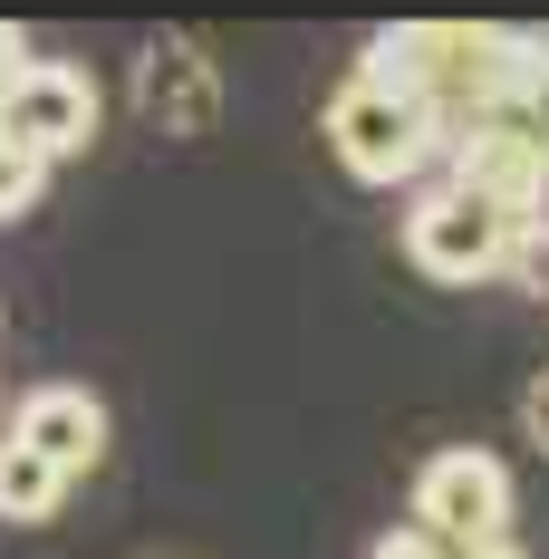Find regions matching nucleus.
Listing matches in <instances>:
<instances>
[{
  "instance_id": "1",
  "label": "nucleus",
  "mask_w": 549,
  "mask_h": 559,
  "mask_svg": "<svg viewBox=\"0 0 549 559\" xmlns=\"http://www.w3.org/2000/svg\"><path fill=\"white\" fill-rule=\"evenodd\" d=\"M521 49H530L521 29H482V20H395V29L367 39L357 68L385 78V87H405V97H425L443 116V145H453V135H473L511 97Z\"/></svg>"
},
{
  "instance_id": "2",
  "label": "nucleus",
  "mask_w": 549,
  "mask_h": 559,
  "mask_svg": "<svg viewBox=\"0 0 549 559\" xmlns=\"http://www.w3.org/2000/svg\"><path fill=\"white\" fill-rule=\"evenodd\" d=\"M329 155L357 183H415V174L443 155V116L425 107V97H405V87H385V78H337V97H329Z\"/></svg>"
},
{
  "instance_id": "3",
  "label": "nucleus",
  "mask_w": 549,
  "mask_h": 559,
  "mask_svg": "<svg viewBox=\"0 0 549 559\" xmlns=\"http://www.w3.org/2000/svg\"><path fill=\"white\" fill-rule=\"evenodd\" d=\"M511 241H521V223H511V213H492L482 193H463L453 174H443L434 193L405 213V261H415L425 280H443V289L501 280V271H511Z\"/></svg>"
},
{
  "instance_id": "4",
  "label": "nucleus",
  "mask_w": 549,
  "mask_h": 559,
  "mask_svg": "<svg viewBox=\"0 0 549 559\" xmlns=\"http://www.w3.org/2000/svg\"><path fill=\"white\" fill-rule=\"evenodd\" d=\"M415 531L443 550H501L511 540V473L482 444H443L415 473Z\"/></svg>"
},
{
  "instance_id": "5",
  "label": "nucleus",
  "mask_w": 549,
  "mask_h": 559,
  "mask_svg": "<svg viewBox=\"0 0 549 559\" xmlns=\"http://www.w3.org/2000/svg\"><path fill=\"white\" fill-rule=\"evenodd\" d=\"M87 135H97V78L68 68V58H29L20 87L0 97V145H20V155L58 165V155H77Z\"/></svg>"
},
{
  "instance_id": "6",
  "label": "nucleus",
  "mask_w": 549,
  "mask_h": 559,
  "mask_svg": "<svg viewBox=\"0 0 549 559\" xmlns=\"http://www.w3.org/2000/svg\"><path fill=\"white\" fill-rule=\"evenodd\" d=\"M135 116L155 126V135H213L222 116V78L213 58L193 49V39H145V58H135Z\"/></svg>"
},
{
  "instance_id": "7",
  "label": "nucleus",
  "mask_w": 549,
  "mask_h": 559,
  "mask_svg": "<svg viewBox=\"0 0 549 559\" xmlns=\"http://www.w3.org/2000/svg\"><path fill=\"white\" fill-rule=\"evenodd\" d=\"M10 444L20 453H39L49 473H97L107 463V405L87 386H29L20 405H10Z\"/></svg>"
},
{
  "instance_id": "8",
  "label": "nucleus",
  "mask_w": 549,
  "mask_h": 559,
  "mask_svg": "<svg viewBox=\"0 0 549 559\" xmlns=\"http://www.w3.org/2000/svg\"><path fill=\"white\" fill-rule=\"evenodd\" d=\"M443 165H453V183H463V193H482V203H492V213H511L521 231L549 223V165L530 155V145H511L501 126L453 135V145H443Z\"/></svg>"
},
{
  "instance_id": "9",
  "label": "nucleus",
  "mask_w": 549,
  "mask_h": 559,
  "mask_svg": "<svg viewBox=\"0 0 549 559\" xmlns=\"http://www.w3.org/2000/svg\"><path fill=\"white\" fill-rule=\"evenodd\" d=\"M482 126H501L511 145H530V155L549 165V39H530V49H521V78H511V97H501Z\"/></svg>"
},
{
  "instance_id": "10",
  "label": "nucleus",
  "mask_w": 549,
  "mask_h": 559,
  "mask_svg": "<svg viewBox=\"0 0 549 559\" xmlns=\"http://www.w3.org/2000/svg\"><path fill=\"white\" fill-rule=\"evenodd\" d=\"M58 502H68V473H49L39 453H20L0 435V521H49Z\"/></svg>"
},
{
  "instance_id": "11",
  "label": "nucleus",
  "mask_w": 549,
  "mask_h": 559,
  "mask_svg": "<svg viewBox=\"0 0 549 559\" xmlns=\"http://www.w3.org/2000/svg\"><path fill=\"white\" fill-rule=\"evenodd\" d=\"M39 193H49V165H39V155H20V145H0V223H20Z\"/></svg>"
},
{
  "instance_id": "12",
  "label": "nucleus",
  "mask_w": 549,
  "mask_h": 559,
  "mask_svg": "<svg viewBox=\"0 0 549 559\" xmlns=\"http://www.w3.org/2000/svg\"><path fill=\"white\" fill-rule=\"evenodd\" d=\"M511 280H521L530 299H549V223H530L521 241H511Z\"/></svg>"
},
{
  "instance_id": "13",
  "label": "nucleus",
  "mask_w": 549,
  "mask_h": 559,
  "mask_svg": "<svg viewBox=\"0 0 549 559\" xmlns=\"http://www.w3.org/2000/svg\"><path fill=\"white\" fill-rule=\"evenodd\" d=\"M521 435L549 453V377H530V395H521Z\"/></svg>"
},
{
  "instance_id": "14",
  "label": "nucleus",
  "mask_w": 549,
  "mask_h": 559,
  "mask_svg": "<svg viewBox=\"0 0 549 559\" xmlns=\"http://www.w3.org/2000/svg\"><path fill=\"white\" fill-rule=\"evenodd\" d=\"M20 68H29V39H20V29H0V97L20 87Z\"/></svg>"
}]
</instances>
